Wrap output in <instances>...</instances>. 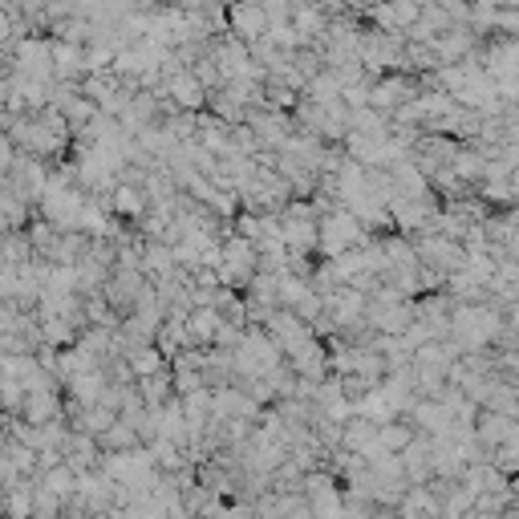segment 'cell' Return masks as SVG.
Masks as SVG:
<instances>
[{
    "instance_id": "obj_6",
    "label": "cell",
    "mask_w": 519,
    "mask_h": 519,
    "mask_svg": "<svg viewBox=\"0 0 519 519\" xmlns=\"http://www.w3.org/2000/svg\"><path fill=\"white\" fill-rule=\"evenodd\" d=\"M284 519H313V511H309V507H301V511H288Z\"/></svg>"
},
{
    "instance_id": "obj_1",
    "label": "cell",
    "mask_w": 519,
    "mask_h": 519,
    "mask_svg": "<svg viewBox=\"0 0 519 519\" xmlns=\"http://www.w3.org/2000/svg\"><path fill=\"white\" fill-rule=\"evenodd\" d=\"M365 224L353 215V211H345V207H333L325 219H321V252H325V260H337V256H345V252H353L361 240H365V232H361Z\"/></svg>"
},
{
    "instance_id": "obj_3",
    "label": "cell",
    "mask_w": 519,
    "mask_h": 519,
    "mask_svg": "<svg viewBox=\"0 0 519 519\" xmlns=\"http://www.w3.org/2000/svg\"><path fill=\"white\" fill-rule=\"evenodd\" d=\"M479 438L491 442V447H499V442H511V438H515V422H511V414L483 410V418H479Z\"/></svg>"
},
{
    "instance_id": "obj_2",
    "label": "cell",
    "mask_w": 519,
    "mask_h": 519,
    "mask_svg": "<svg viewBox=\"0 0 519 519\" xmlns=\"http://www.w3.org/2000/svg\"><path fill=\"white\" fill-rule=\"evenodd\" d=\"M163 90H167V98H171L183 114H191V110H199V106L207 102V86L195 78V69H175L171 78L163 82Z\"/></svg>"
},
{
    "instance_id": "obj_5",
    "label": "cell",
    "mask_w": 519,
    "mask_h": 519,
    "mask_svg": "<svg viewBox=\"0 0 519 519\" xmlns=\"http://www.w3.org/2000/svg\"><path fill=\"white\" fill-rule=\"evenodd\" d=\"M211 519H248L244 511H219V515H211Z\"/></svg>"
},
{
    "instance_id": "obj_4",
    "label": "cell",
    "mask_w": 519,
    "mask_h": 519,
    "mask_svg": "<svg viewBox=\"0 0 519 519\" xmlns=\"http://www.w3.org/2000/svg\"><path fill=\"white\" fill-rule=\"evenodd\" d=\"M110 195H114V199H110V207H114L118 215H134V219L142 215V207H146V203H151V199H146V191H142V187H134V183H118Z\"/></svg>"
}]
</instances>
